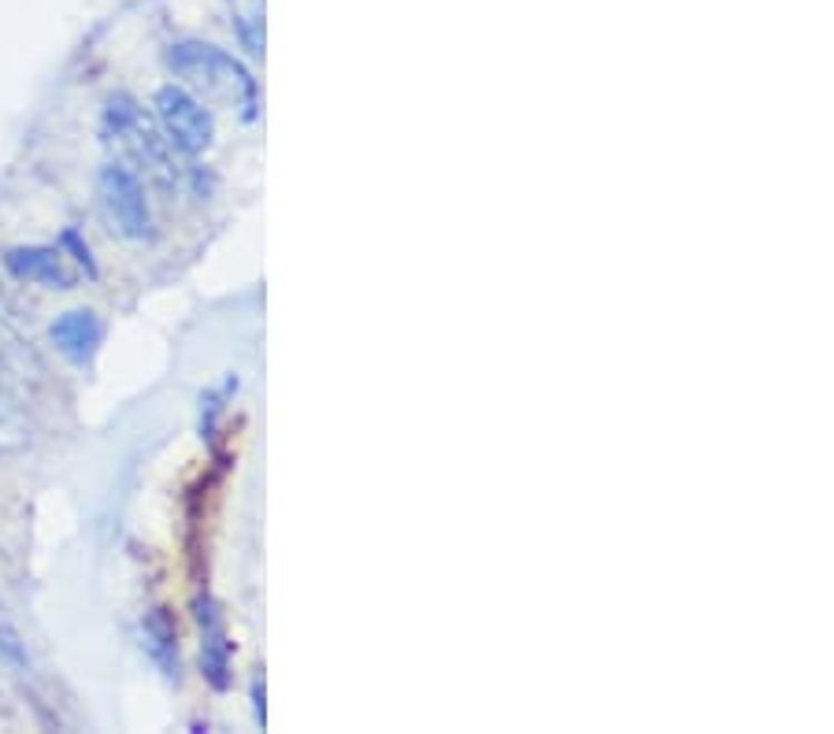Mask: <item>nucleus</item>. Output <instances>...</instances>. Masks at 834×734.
<instances>
[{
  "instance_id": "nucleus-1",
  "label": "nucleus",
  "mask_w": 834,
  "mask_h": 734,
  "mask_svg": "<svg viewBox=\"0 0 834 734\" xmlns=\"http://www.w3.org/2000/svg\"><path fill=\"white\" fill-rule=\"evenodd\" d=\"M167 63H171V71L182 75L189 86H197V89H205L208 97L230 100L234 108H241L245 119L256 116V82L234 56L216 49V44H205V41L171 44Z\"/></svg>"
},
{
  "instance_id": "nucleus-2",
  "label": "nucleus",
  "mask_w": 834,
  "mask_h": 734,
  "mask_svg": "<svg viewBox=\"0 0 834 734\" xmlns=\"http://www.w3.org/2000/svg\"><path fill=\"white\" fill-rule=\"evenodd\" d=\"M105 133L119 145L130 160H138L156 182L171 186L175 182V163H171V141L163 130L138 108V100L127 93H116L105 108Z\"/></svg>"
},
{
  "instance_id": "nucleus-3",
  "label": "nucleus",
  "mask_w": 834,
  "mask_h": 734,
  "mask_svg": "<svg viewBox=\"0 0 834 734\" xmlns=\"http://www.w3.org/2000/svg\"><path fill=\"white\" fill-rule=\"evenodd\" d=\"M100 208L111 222V230L127 241H149L152 238V211L145 197V182L130 171L127 163H105L97 175Z\"/></svg>"
},
{
  "instance_id": "nucleus-4",
  "label": "nucleus",
  "mask_w": 834,
  "mask_h": 734,
  "mask_svg": "<svg viewBox=\"0 0 834 734\" xmlns=\"http://www.w3.org/2000/svg\"><path fill=\"white\" fill-rule=\"evenodd\" d=\"M156 119H160V130L171 141V149L186 156L205 152L211 138H216V119L205 108V100L182 86H163L156 93Z\"/></svg>"
},
{
  "instance_id": "nucleus-5",
  "label": "nucleus",
  "mask_w": 834,
  "mask_h": 734,
  "mask_svg": "<svg viewBox=\"0 0 834 734\" xmlns=\"http://www.w3.org/2000/svg\"><path fill=\"white\" fill-rule=\"evenodd\" d=\"M4 267L16 278L41 289H71L75 271L63 264V252L52 245H19V249L4 252Z\"/></svg>"
},
{
  "instance_id": "nucleus-6",
  "label": "nucleus",
  "mask_w": 834,
  "mask_h": 734,
  "mask_svg": "<svg viewBox=\"0 0 834 734\" xmlns=\"http://www.w3.org/2000/svg\"><path fill=\"white\" fill-rule=\"evenodd\" d=\"M49 338H52L56 353H60L63 360L86 367L97 356L100 341H105V323L97 319V311L71 308V311H63V316L52 323Z\"/></svg>"
},
{
  "instance_id": "nucleus-7",
  "label": "nucleus",
  "mask_w": 834,
  "mask_h": 734,
  "mask_svg": "<svg viewBox=\"0 0 834 734\" xmlns=\"http://www.w3.org/2000/svg\"><path fill=\"white\" fill-rule=\"evenodd\" d=\"M197 623H200V664H205V675L208 683L216 690H227L230 683V642H227V631H222V619H219V608L211 597H200L197 601Z\"/></svg>"
},
{
  "instance_id": "nucleus-8",
  "label": "nucleus",
  "mask_w": 834,
  "mask_h": 734,
  "mask_svg": "<svg viewBox=\"0 0 834 734\" xmlns=\"http://www.w3.org/2000/svg\"><path fill=\"white\" fill-rule=\"evenodd\" d=\"M145 638H149V649H152L156 661L163 664V672L171 675V678H178V645H175L171 627H167V623L156 616L149 627H145Z\"/></svg>"
},
{
  "instance_id": "nucleus-9",
  "label": "nucleus",
  "mask_w": 834,
  "mask_h": 734,
  "mask_svg": "<svg viewBox=\"0 0 834 734\" xmlns=\"http://www.w3.org/2000/svg\"><path fill=\"white\" fill-rule=\"evenodd\" d=\"M63 245H71V249H75V260H78V264H82V267H86V271H89V275H97V264H93V252H89V245H82V238H78V234H75V230H67V234H63Z\"/></svg>"
},
{
  "instance_id": "nucleus-10",
  "label": "nucleus",
  "mask_w": 834,
  "mask_h": 734,
  "mask_svg": "<svg viewBox=\"0 0 834 734\" xmlns=\"http://www.w3.org/2000/svg\"><path fill=\"white\" fill-rule=\"evenodd\" d=\"M0 367H4V360H0Z\"/></svg>"
}]
</instances>
